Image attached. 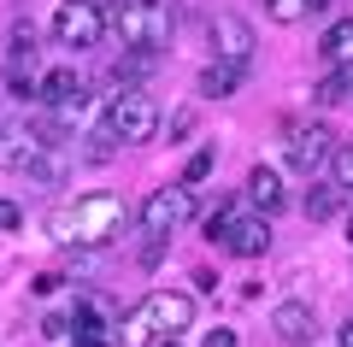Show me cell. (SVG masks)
Listing matches in <instances>:
<instances>
[{"label":"cell","instance_id":"6da1fadb","mask_svg":"<svg viewBox=\"0 0 353 347\" xmlns=\"http://www.w3.org/2000/svg\"><path fill=\"white\" fill-rule=\"evenodd\" d=\"M130 224V206L118 195H83L71 206H53L48 212V236L59 248H112Z\"/></svg>","mask_w":353,"mask_h":347},{"label":"cell","instance_id":"7a4b0ae2","mask_svg":"<svg viewBox=\"0 0 353 347\" xmlns=\"http://www.w3.org/2000/svg\"><path fill=\"white\" fill-rule=\"evenodd\" d=\"M183 330H194V295L153 288L148 300H136V306L112 324V341H118V347H153V341L183 335Z\"/></svg>","mask_w":353,"mask_h":347},{"label":"cell","instance_id":"3957f363","mask_svg":"<svg viewBox=\"0 0 353 347\" xmlns=\"http://www.w3.org/2000/svg\"><path fill=\"white\" fill-rule=\"evenodd\" d=\"M118 36L136 53H159L176 36V6L171 0H124L118 6Z\"/></svg>","mask_w":353,"mask_h":347},{"label":"cell","instance_id":"277c9868","mask_svg":"<svg viewBox=\"0 0 353 347\" xmlns=\"http://www.w3.org/2000/svg\"><path fill=\"white\" fill-rule=\"evenodd\" d=\"M206 236L224 253H236V259H259V253H271V218H265V212L218 206L212 218H206Z\"/></svg>","mask_w":353,"mask_h":347},{"label":"cell","instance_id":"5b68a950","mask_svg":"<svg viewBox=\"0 0 353 347\" xmlns=\"http://www.w3.org/2000/svg\"><path fill=\"white\" fill-rule=\"evenodd\" d=\"M106 136L124 141V148L153 141V136H159V106H153V95H141V88H118V95L106 100Z\"/></svg>","mask_w":353,"mask_h":347},{"label":"cell","instance_id":"8992f818","mask_svg":"<svg viewBox=\"0 0 353 347\" xmlns=\"http://www.w3.org/2000/svg\"><path fill=\"white\" fill-rule=\"evenodd\" d=\"M106 36V6H94V0H59V12H53V41L59 48H101Z\"/></svg>","mask_w":353,"mask_h":347},{"label":"cell","instance_id":"52a82bcc","mask_svg":"<svg viewBox=\"0 0 353 347\" xmlns=\"http://www.w3.org/2000/svg\"><path fill=\"white\" fill-rule=\"evenodd\" d=\"M194 218V188L189 183H171V188H153L148 200H141V230H148L153 241H165L171 230H183V224Z\"/></svg>","mask_w":353,"mask_h":347},{"label":"cell","instance_id":"ba28073f","mask_svg":"<svg viewBox=\"0 0 353 347\" xmlns=\"http://www.w3.org/2000/svg\"><path fill=\"white\" fill-rule=\"evenodd\" d=\"M212 53H218V65H236V71H248L253 65V24L248 18H236V12H224V18H212Z\"/></svg>","mask_w":353,"mask_h":347},{"label":"cell","instance_id":"9c48e42d","mask_svg":"<svg viewBox=\"0 0 353 347\" xmlns=\"http://www.w3.org/2000/svg\"><path fill=\"white\" fill-rule=\"evenodd\" d=\"M6 165H12L18 177H30V183H48V188H59L65 177H71V165L53 153V141H30V148H12V153H6Z\"/></svg>","mask_w":353,"mask_h":347},{"label":"cell","instance_id":"30bf717a","mask_svg":"<svg viewBox=\"0 0 353 347\" xmlns=\"http://www.w3.org/2000/svg\"><path fill=\"white\" fill-rule=\"evenodd\" d=\"M330 141H336V136H330L324 124H289V141H283V153H289V165H294V171H306V177H312L318 165L330 159Z\"/></svg>","mask_w":353,"mask_h":347},{"label":"cell","instance_id":"8fae6325","mask_svg":"<svg viewBox=\"0 0 353 347\" xmlns=\"http://www.w3.org/2000/svg\"><path fill=\"white\" fill-rule=\"evenodd\" d=\"M271 330H277V341L306 347V341H312V330H318V318H312V306H306V300H283V306L271 312Z\"/></svg>","mask_w":353,"mask_h":347},{"label":"cell","instance_id":"7c38bea8","mask_svg":"<svg viewBox=\"0 0 353 347\" xmlns=\"http://www.w3.org/2000/svg\"><path fill=\"white\" fill-rule=\"evenodd\" d=\"M36 95L48 100V106H59L65 118H71V112H83V100H88V95H83V83H77V71H48Z\"/></svg>","mask_w":353,"mask_h":347},{"label":"cell","instance_id":"4fadbf2b","mask_svg":"<svg viewBox=\"0 0 353 347\" xmlns=\"http://www.w3.org/2000/svg\"><path fill=\"white\" fill-rule=\"evenodd\" d=\"M248 200L265 212V218H271V212H283V177L271 171V165H253V171H248Z\"/></svg>","mask_w":353,"mask_h":347},{"label":"cell","instance_id":"5bb4252c","mask_svg":"<svg viewBox=\"0 0 353 347\" xmlns=\"http://www.w3.org/2000/svg\"><path fill=\"white\" fill-rule=\"evenodd\" d=\"M318 53H324V65H336V71H341V65H353V18L330 24V30H324V48H318Z\"/></svg>","mask_w":353,"mask_h":347},{"label":"cell","instance_id":"9a60e30c","mask_svg":"<svg viewBox=\"0 0 353 347\" xmlns=\"http://www.w3.org/2000/svg\"><path fill=\"white\" fill-rule=\"evenodd\" d=\"M236 83H241V71H236V65H206V71H201V95H212V100H224V95H236Z\"/></svg>","mask_w":353,"mask_h":347},{"label":"cell","instance_id":"2e32d148","mask_svg":"<svg viewBox=\"0 0 353 347\" xmlns=\"http://www.w3.org/2000/svg\"><path fill=\"white\" fill-rule=\"evenodd\" d=\"M341 195H347V188H312V195H306V212H312V218H336Z\"/></svg>","mask_w":353,"mask_h":347},{"label":"cell","instance_id":"e0dca14e","mask_svg":"<svg viewBox=\"0 0 353 347\" xmlns=\"http://www.w3.org/2000/svg\"><path fill=\"white\" fill-rule=\"evenodd\" d=\"M41 341H48V347H71V341H77V330H71V312H53V318L41 324Z\"/></svg>","mask_w":353,"mask_h":347},{"label":"cell","instance_id":"ac0fdd59","mask_svg":"<svg viewBox=\"0 0 353 347\" xmlns=\"http://www.w3.org/2000/svg\"><path fill=\"white\" fill-rule=\"evenodd\" d=\"M265 12L277 18V24H301V18L312 12V0H265Z\"/></svg>","mask_w":353,"mask_h":347},{"label":"cell","instance_id":"d6986e66","mask_svg":"<svg viewBox=\"0 0 353 347\" xmlns=\"http://www.w3.org/2000/svg\"><path fill=\"white\" fill-rule=\"evenodd\" d=\"M212 165H218V153H212V148H201L189 165H183V183H189V188H194V183H206V177H212Z\"/></svg>","mask_w":353,"mask_h":347},{"label":"cell","instance_id":"ffe728a7","mask_svg":"<svg viewBox=\"0 0 353 347\" xmlns=\"http://www.w3.org/2000/svg\"><path fill=\"white\" fill-rule=\"evenodd\" d=\"M336 188H347V195H353V141L336 153Z\"/></svg>","mask_w":353,"mask_h":347},{"label":"cell","instance_id":"44dd1931","mask_svg":"<svg viewBox=\"0 0 353 347\" xmlns=\"http://www.w3.org/2000/svg\"><path fill=\"white\" fill-rule=\"evenodd\" d=\"M0 230H24V212H18L6 195H0Z\"/></svg>","mask_w":353,"mask_h":347},{"label":"cell","instance_id":"7402d4cb","mask_svg":"<svg viewBox=\"0 0 353 347\" xmlns=\"http://www.w3.org/2000/svg\"><path fill=\"white\" fill-rule=\"evenodd\" d=\"M59 283H65V277H59V271H41V277H36V283H30V288H36V295H53V288H59Z\"/></svg>","mask_w":353,"mask_h":347},{"label":"cell","instance_id":"603a6c76","mask_svg":"<svg viewBox=\"0 0 353 347\" xmlns=\"http://www.w3.org/2000/svg\"><path fill=\"white\" fill-rule=\"evenodd\" d=\"M201 347H236V330H206Z\"/></svg>","mask_w":353,"mask_h":347},{"label":"cell","instance_id":"cb8c5ba5","mask_svg":"<svg viewBox=\"0 0 353 347\" xmlns=\"http://www.w3.org/2000/svg\"><path fill=\"white\" fill-rule=\"evenodd\" d=\"M336 88H341V95L353 100V65H341V71H336Z\"/></svg>","mask_w":353,"mask_h":347},{"label":"cell","instance_id":"d4e9b609","mask_svg":"<svg viewBox=\"0 0 353 347\" xmlns=\"http://www.w3.org/2000/svg\"><path fill=\"white\" fill-rule=\"evenodd\" d=\"M341 347H353V318H347V324H341Z\"/></svg>","mask_w":353,"mask_h":347},{"label":"cell","instance_id":"484cf974","mask_svg":"<svg viewBox=\"0 0 353 347\" xmlns=\"http://www.w3.org/2000/svg\"><path fill=\"white\" fill-rule=\"evenodd\" d=\"M71 347H112V341H71Z\"/></svg>","mask_w":353,"mask_h":347},{"label":"cell","instance_id":"4316f807","mask_svg":"<svg viewBox=\"0 0 353 347\" xmlns=\"http://www.w3.org/2000/svg\"><path fill=\"white\" fill-rule=\"evenodd\" d=\"M153 347H176V335H165V341H153Z\"/></svg>","mask_w":353,"mask_h":347},{"label":"cell","instance_id":"83f0119b","mask_svg":"<svg viewBox=\"0 0 353 347\" xmlns=\"http://www.w3.org/2000/svg\"><path fill=\"white\" fill-rule=\"evenodd\" d=\"M318 6H330V0H312V12H318Z\"/></svg>","mask_w":353,"mask_h":347},{"label":"cell","instance_id":"f1b7e54d","mask_svg":"<svg viewBox=\"0 0 353 347\" xmlns=\"http://www.w3.org/2000/svg\"><path fill=\"white\" fill-rule=\"evenodd\" d=\"M347 241H353V218H347Z\"/></svg>","mask_w":353,"mask_h":347},{"label":"cell","instance_id":"f546056e","mask_svg":"<svg viewBox=\"0 0 353 347\" xmlns=\"http://www.w3.org/2000/svg\"><path fill=\"white\" fill-rule=\"evenodd\" d=\"M94 6H112V0H94Z\"/></svg>","mask_w":353,"mask_h":347}]
</instances>
